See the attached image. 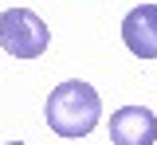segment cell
Instances as JSON below:
<instances>
[{"instance_id": "6da1fadb", "label": "cell", "mask_w": 157, "mask_h": 145, "mask_svg": "<svg viewBox=\"0 0 157 145\" xmlns=\"http://www.w3.org/2000/svg\"><path fill=\"white\" fill-rule=\"evenodd\" d=\"M43 118L55 129L59 137H86L90 129L102 118V102H98V90L90 83H59L51 94H47V106H43Z\"/></svg>"}, {"instance_id": "7a4b0ae2", "label": "cell", "mask_w": 157, "mask_h": 145, "mask_svg": "<svg viewBox=\"0 0 157 145\" xmlns=\"http://www.w3.org/2000/svg\"><path fill=\"white\" fill-rule=\"evenodd\" d=\"M51 43L47 24L39 20L32 8H8L0 12V47L16 59H39Z\"/></svg>"}, {"instance_id": "3957f363", "label": "cell", "mask_w": 157, "mask_h": 145, "mask_svg": "<svg viewBox=\"0 0 157 145\" xmlns=\"http://www.w3.org/2000/svg\"><path fill=\"white\" fill-rule=\"evenodd\" d=\"M110 141L114 145H153L157 114L149 106H122L110 114Z\"/></svg>"}, {"instance_id": "277c9868", "label": "cell", "mask_w": 157, "mask_h": 145, "mask_svg": "<svg viewBox=\"0 0 157 145\" xmlns=\"http://www.w3.org/2000/svg\"><path fill=\"white\" fill-rule=\"evenodd\" d=\"M122 39L137 59H157V4H137L122 20Z\"/></svg>"}, {"instance_id": "5b68a950", "label": "cell", "mask_w": 157, "mask_h": 145, "mask_svg": "<svg viewBox=\"0 0 157 145\" xmlns=\"http://www.w3.org/2000/svg\"><path fill=\"white\" fill-rule=\"evenodd\" d=\"M8 145H24V141H8Z\"/></svg>"}]
</instances>
